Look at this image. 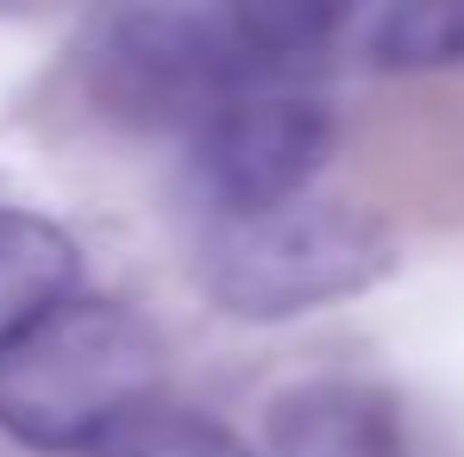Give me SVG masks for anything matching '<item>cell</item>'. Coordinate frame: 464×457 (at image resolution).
I'll return each instance as SVG.
<instances>
[{
	"mask_svg": "<svg viewBox=\"0 0 464 457\" xmlns=\"http://www.w3.org/2000/svg\"><path fill=\"white\" fill-rule=\"evenodd\" d=\"M163 388V338L126 301L70 295L0 345V433L32 452H94Z\"/></svg>",
	"mask_w": 464,
	"mask_h": 457,
	"instance_id": "7a4b0ae2",
	"label": "cell"
},
{
	"mask_svg": "<svg viewBox=\"0 0 464 457\" xmlns=\"http://www.w3.org/2000/svg\"><path fill=\"white\" fill-rule=\"evenodd\" d=\"M82 282L76 238L25 207H0V345L63 307Z\"/></svg>",
	"mask_w": 464,
	"mask_h": 457,
	"instance_id": "8992f818",
	"label": "cell"
},
{
	"mask_svg": "<svg viewBox=\"0 0 464 457\" xmlns=\"http://www.w3.org/2000/svg\"><path fill=\"white\" fill-rule=\"evenodd\" d=\"M352 32L377 70H452L464 63V0H414L352 13Z\"/></svg>",
	"mask_w": 464,
	"mask_h": 457,
	"instance_id": "52a82bcc",
	"label": "cell"
},
{
	"mask_svg": "<svg viewBox=\"0 0 464 457\" xmlns=\"http://www.w3.org/2000/svg\"><path fill=\"white\" fill-rule=\"evenodd\" d=\"M389 270H395L389 226L377 214L352 201H326V195H302L238 220H208V238H201L208 301L251 326L339 307L377 289Z\"/></svg>",
	"mask_w": 464,
	"mask_h": 457,
	"instance_id": "3957f363",
	"label": "cell"
},
{
	"mask_svg": "<svg viewBox=\"0 0 464 457\" xmlns=\"http://www.w3.org/2000/svg\"><path fill=\"white\" fill-rule=\"evenodd\" d=\"M352 13L339 6H132L101 25L94 94L139 126H201L251 81H314Z\"/></svg>",
	"mask_w": 464,
	"mask_h": 457,
	"instance_id": "6da1fadb",
	"label": "cell"
},
{
	"mask_svg": "<svg viewBox=\"0 0 464 457\" xmlns=\"http://www.w3.org/2000/svg\"><path fill=\"white\" fill-rule=\"evenodd\" d=\"M88 457H251L220 420L201 414H176V407H151L139 420H126L120 433H107Z\"/></svg>",
	"mask_w": 464,
	"mask_h": 457,
	"instance_id": "ba28073f",
	"label": "cell"
},
{
	"mask_svg": "<svg viewBox=\"0 0 464 457\" xmlns=\"http://www.w3.org/2000/svg\"><path fill=\"white\" fill-rule=\"evenodd\" d=\"M333 157V107L314 81H251L188 132V182L208 220L314 195Z\"/></svg>",
	"mask_w": 464,
	"mask_h": 457,
	"instance_id": "277c9868",
	"label": "cell"
},
{
	"mask_svg": "<svg viewBox=\"0 0 464 457\" xmlns=\"http://www.w3.org/2000/svg\"><path fill=\"white\" fill-rule=\"evenodd\" d=\"M270 457H401L395 407L358 382H308L276 395Z\"/></svg>",
	"mask_w": 464,
	"mask_h": 457,
	"instance_id": "5b68a950",
	"label": "cell"
}]
</instances>
